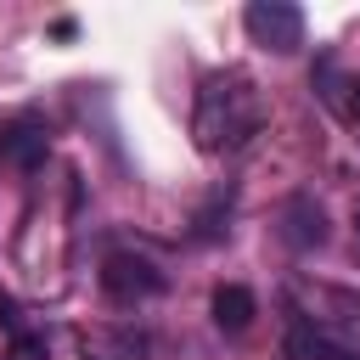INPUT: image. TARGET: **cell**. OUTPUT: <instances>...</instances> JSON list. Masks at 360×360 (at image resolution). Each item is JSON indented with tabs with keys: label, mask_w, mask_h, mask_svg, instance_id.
Returning a JSON list of instances; mask_svg holds the SVG:
<instances>
[{
	"label": "cell",
	"mask_w": 360,
	"mask_h": 360,
	"mask_svg": "<svg viewBox=\"0 0 360 360\" xmlns=\"http://www.w3.org/2000/svg\"><path fill=\"white\" fill-rule=\"evenodd\" d=\"M259 129H264V96L242 68H219V73H208L197 84L191 135H197L202 152H236Z\"/></svg>",
	"instance_id": "1"
},
{
	"label": "cell",
	"mask_w": 360,
	"mask_h": 360,
	"mask_svg": "<svg viewBox=\"0 0 360 360\" xmlns=\"http://www.w3.org/2000/svg\"><path fill=\"white\" fill-rule=\"evenodd\" d=\"M242 22H248L253 45H264V51H276V56H292V51L304 45V11L287 6V0H253V6L242 11Z\"/></svg>",
	"instance_id": "2"
},
{
	"label": "cell",
	"mask_w": 360,
	"mask_h": 360,
	"mask_svg": "<svg viewBox=\"0 0 360 360\" xmlns=\"http://www.w3.org/2000/svg\"><path fill=\"white\" fill-rule=\"evenodd\" d=\"M101 292L112 304H141V298L163 292V270L141 253H107L101 259Z\"/></svg>",
	"instance_id": "3"
},
{
	"label": "cell",
	"mask_w": 360,
	"mask_h": 360,
	"mask_svg": "<svg viewBox=\"0 0 360 360\" xmlns=\"http://www.w3.org/2000/svg\"><path fill=\"white\" fill-rule=\"evenodd\" d=\"M287 298L298 304V315H304V326H315V321H354L360 315V298L354 292H338V287H309V281H292L287 287Z\"/></svg>",
	"instance_id": "4"
},
{
	"label": "cell",
	"mask_w": 360,
	"mask_h": 360,
	"mask_svg": "<svg viewBox=\"0 0 360 360\" xmlns=\"http://www.w3.org/2000/svg\"><path fill=\"white\" fill-rule=\"evenodd\" d=\"M45 124L39 118H11L6 129H0V158L6 163H17V169H39L45 163Z\"/></svg>",
	"instance_id": "5"
},
{
	"label": "cell",
	"mask_w": 360,
	"mask_h": 360,
	"mask_svg": "<svg viewBox=\"0 0 360 360\" xmlns=\"http://www.w3.org/2000/svg\"><path fill=\"white\" fill-rule=\"evenodd\" d=\"M281 236H287L292 248H321V242H326V214H321L309 197H292L287 214H281Z\"/></svg>",
	"instance_id": "6"
},
{
	"label": "cell",
	"mask_w": 360,
	"mask_h": 360,
	"mask_svg": "<svg viewBox=\"0 0 360 360\" xmlns=\"http://www.w3.org/2000/svg\"><path fill=\"white\" fill-rule=\"evenodd\" d=\"M253 315H259V304H253V292H248V287L225 281V287L214 292V326H219V332H242Z\"/></svg>",
	"instance_id": "7"
},
{
	"label": "cell",
	"mask_w": 360,
	"mask_h": 360,
	"mask_svg": "<svg viewBox=\"0 0 360 360\" xmlns=\"http://www.w3.org/2000/svg\"><path fill=\"white\" fill-rule=\"evenodd\" d=\"M287 360H354V349L332 343V338L315 332V326H292V332H287Z\"/></svg>",
	"instance_id": "8"
},
{
	"label": "cell",
	"mask_w": 360,
	"mask_h": 360,
	"mask_svg": "<svg viewBox=\"0 0 360 360\" xmlns=\"http://www.w3.org/2000/svg\"><path fill=\"white\" fill-rule=\"evenodd\" d=\"M11 360H45V338H17L11 343Z\"/></svg>",
	"instance_id": "9"
},
{
	"label": "cell",
	"mask_w": 360,
	"mask_h": 360,
	"mask_svg": "<svg viewBox=\"0 0 360 360\" xmlns=\"http://www.w3.org/2000/svg\"><path fill=\"white\" fill-rule=\"evenodd\" d=\"M0 326H17V298L0 292Z\"/></svg>",
	"instance_id": "10"
},
{
	"label": "cell",
	"mask_w": 360,
	"mask_h": 360,
	"mask_svg": "<svg viewBox=\"0 0 360 360\" xmlns=\"http://www.w3.org/2000/svg\"><path fill=\"white\" fill-rule=\"evenodd\" d=\"M51 34H56V39H73V34H79V22H73V17H56V22H51Z\"/></svg>",
	"instance_id": "11"
},
{
	"label": "cell",
	"mask_w": 360,
	"mask_h": 360,
	"mask_svg": "<svg viewBox=\"0 0 360 360\" xmlns=\"http://www.w3.org/2000/svg\"><path fill=\"white\" fill-rule=\"evenodd\" d=\"M354 231H360V202H354Z\"/></svg>",
	"instance_id": "12"
}]
</instances>
